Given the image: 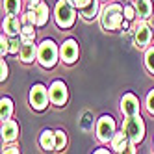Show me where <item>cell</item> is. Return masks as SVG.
Listing matches in <instances>:
<instances>
[{
	"label": "cell",
	"instance_id": "1",
	"mask_svg": "<svg viewBox=\"0 0 154 154\" xmlns=\"http://www.w3.org/2000/svg\"><path fill=\"white\" fill-rule=\"evenodd\" d=\"M100 26L106 30V32H115V30H121L123 28V23H125V8L121 4H106L100 11Z\"/></svg>",
	"mask_w": 154,
	"mask_h": 154
},
{
	"label": "cell",
	"instance_id": "2",
	"mask_svg": "<svg viewBox=\"0 0 154 154\" xmlns=\"http://www.w3.org/2000/svg\"><path fill=\"white\" fill-rule=\"evenodd\" d=\"M54 20L63 30L72 28L76 20V6L71 0H58L54 6Z\"/></svg>",
	"mask_w": 154,
	"mask_h": 154
},
{
	"label": "cell",
	"instance_id": "3",
	"mask_svg": "<svg viewBox=\"0 0 154 154\" xmlns=\"http://www.w3.org/2000/svg\"><path fill=\"white\" fill-rule=\"evenodd\" d=\"M60 58V48L54 39H43L37 48V63L43 69H52L58 63Z\"/></svg>",
	"mask_w": 154,
	"mask_h": 154
},
{
	"label": "cell",
	"instance_id": "4",
	"mask_svg": "<svg viewBox=\"0 0 154 154\" xmlns=\"http://www.w3.org/2000/svg\"><path fill=\"white\" fill-rule=\"evenodd\" d=\"M123 132L126 134V137L130 139V143H141L143 137H145V123L139 115L134 117H126L123 123Z\"/></svg>",
	"mask_w": 154,
	"mask_h": 154
},
{
	"label": "cell",
	"instance_id": "5",
	"mask_svg": "<svg viewBox=\"0 0 154 154\" xmlns=\"http://www.w3.org/2000/svg\"><path fill=\"white\" fill-rule=\"evenodd\" d=\"M30 106L35 109V112H43L47 106H48V100H50V95H48V89L43 84H35L34 87L30 89Z\"/></svg>",
	"mask_w": 154,
	"mask_h": 154
},
{
	"label": "cell",
	"instance_id": "6",
	"mask_svg": "<svg viewBox=\"0 0 154 154\" xmlns=\"http://www.w3.org/2000/svg\"><path fill=\"white\" fill-rule=\"evenodd\" d=\"M115 132H117L115 130V121H113L112 115H102L98 119V123H97V137H98V141H102V143L112 141Z\"/></svg>",
	"mask_w": 154,
	"mask_h": 154
},
{
	"label": "cell",
	"instance_id": "7",
	"mask_svg": "<svg viewBox=\"0 0 154 154\" xmlns=\"http://www.w3.org/2000/svg\"><path fill=\"white\" fill-rule=\"evenodd\" d=\"M48 95H50V102L54 106H65L69 100V91L67 85H65L61 80H54L48 87Z\"/></svg>",
	"mask_w": 154,
	"mask_h": 154
},
{
	"label": "cell",
	"instance_id": "8",
	"mask_svg": "<svg viewBox=\"0 0 154 154\" xmlns=\"http://www.w3.org/2000/svg\"><path fill=\"white\" fill-rule=\"evenodd\" d=\"M152 41V30L145 20H139L134 26V45L137 48H147Z\"/></svg>",
	"mask_w": 154,
	"mask_h": 154
},
{
	"label": "cell",
	"instance_id": "9",
	"mask_svg": "<svg viewBox=\"0 0 154 154\" xmlns=\"http://www.w3.org/2000/svg\"><path fill=\"white\" fill-rule=\"evenodd\" d=\"M78 54H80V48H78V43L74 39H65L63 41V45L60 48V56H61L63 63L72 65L76 60H78Z\"/></svg>",
	"mask_w": 154,
	"mask_h": 154
},
{
	"label": "cell",
	"instance_id": "10",
	"mask_svg": "<svg viewBox=\"0 0 154 154\" xmlns=\"http://www.w3.org/2000/svg\"><path fill=\"white\" fill-rule=\"evenodd\" d=\"M121 112H123L126 117H134L139 115V100L134 93H126L121 98Z\"/></svg>",
	"mask_w": 154,
	"mask_h": 154
},
{
	"label": "cell",
	"instance_id": "11",
	"mask_svg": "<svg viewBox=\"0 0 154 154\" xmlns=\"http://www.w3.org/2000/svg\"><path fill=\"white\" fill-rule=\"evenodd\" d=\"M2 30L8 37H17L20 35V30H23V23H20V17L17 15H8L2 20Z\"/></svg>",
	"mask_w": 154,
	"mask_h": 154
},
{
	"label": "cell",
	"instance_id": "12",
	"mask_svg": "<svg viewBox=\"0 0 154 154\" xmlns=\"http://www.w3.org/2000/svg\"><path fill=\"white\" fill-rule=\"evenodd\" d=\"M37 45L34 41H23V47H20V61L23 63H32L34 60H37Z\"/></svg>",
	"mask_w": 154,
	"mask_h": 154
},
{
	"label": "cell",
	"instance_id": "13",
	"mask_svg": "<svg viewBox=\"0 0 154 154\" xmlns=\"http://www.w3.org/2000/svg\"><path fill=\"white\" fill-rule=\"evenodd\" d=\"M17 136H19V125L13 119L4 121L2 123V141L4 143H11V141L17 139Z\"/></svg>",
	"mask_w": 154,
	"mask_h": 154
},
{
	"label": "cell",
	"instance_id": "14",
	"mask_svg": "<svg viewBox=\"0 0 154 154\" xmlns=\"http://www.w3.org/2000/svg\"><path fill=\"white\" fill-rule=\"evenodd\" d=\"M100 0H91L85 8L80 9V15L84 17V20H93L97 17H100Z\"/></svg>",
	"mask_w": 154,
	"mask_h": 154
},
{
	"label": "cell",
	"instance_id": "15",
	"mask_svg": "<svg viewBox=\"0 0 154 154\" xmlns=\"http://www.w3.org/2000/svg\"><path fill=\"white\" fill-rule=\"evenodd\" d=\"M136 6V11H137V17L141 20H149L152 17V0H136L134 2Z\"/></svg>",
	"mask_w": 154,
	"mask_h": 154
},
{
	"label": "cell",
	"instance_id": "16",
	"mask_svg": "<svg viewBox=\"0 0 154 154\" xmlns=\"http://www.w3.org/2000/svg\"><path fill=\"white\" fill-rule=\"evenodd\" d=\"M39 145L43 150H56V132L43 130L39 136Z\"/></svg>",
	"mask_w": 154,
	"mask_h": 154
},
{
	"label": "cell",
	"instance_id": "17",
	"mask_svg": "<svg viewBox=\"0 0 154 154\" xmlns=\"http://www.w3.org/2000/svg\"><path fill=\"white\" fill-rule=\"evenodd\" d=\"M13 115V100L9 97H2V100H0V119L4 121H9Z\"/></svg>",
	"mask_w": 154,
	"mask_h": 154
},
{
	"label": "cell",
	"instance_id": "18",
	"mask_svg": "<svg viewBox=\"0 0 154 154\" xmlns=\"http://www.w3.org/2000/svg\"><path fill=\"white\" fill-rule=\"evenodd\" d=\"M128 143H130V139L126 137L125 132H115V136H113L112 141H109V145H112V149L115 152H121V150H125L128 147Z\"/></svg>",
	"mask_w": 154,
	"mask_h": 154
},
{
	"label": "cell",
	"instance_id": "19",
	"mask_svg": "<svg viewBox=\"0 0 154 154\" xmlns=\"http://www.w3.org/2000/svg\"><path fill=\"white\" fill-rule=\"evenodd\" d=\"M35 15H37V24L35 26H45L48 23V17H50V9L45 2H41L35 6Z\"/></svg>",
	"mask_w": 154,
	"mask_h": 154
},
{
	"label": "cell",
	"instance_id": "20",
	"mask_svg": "<svg viewBox=\"0 0 154 154\" xmlns=\"http://www.w3.org/2000/svg\"><path fill=\"white\" fill-rule=\"evenodd\" d=\"M4 11L8 15H19L23 9V0H4Z\"/></svg>",
	"mask_w": 154,
	"mask_h": 154
},
{
	"label": "cell",
	"instance_id": "21",
	"mask_svg": "<svg viewBox=\"0 0 154 154\" xmlns=\"http://www.w3.org/2000/svg\"><path fill=\"white\" fill-rule=\"evenodd\" d=\"M20 23L23 26H35L37 24V15H35V9H28L20 15Z\"/></svg>",
	"mask_w": 154,
	"mask_h": 154
},
{
	"label": "cell",
	"instance_id": "22",
	"mask_svg": "<svg viewBox=\"0 0 154 154\" xmlns=\"http://www.w3.org/2000/svg\"><path fill=\"white\" fill-rule=\"evenodd\" d=\"M145 67L150 74H154V47L147 48V52H145Z\"/></svg>",
	"mask_w": 154,
	"mask_h": 154
},
{
	"label": "cell",
	"instance_id": "23",
	"mask_svg": "<svg viewBox=\"0 0 154 154\" xmlns=\"http://www.w3.org/2000/svg\"><path fill=\"white\" fill-rule=\"evenodd\" d=\"M67 147V134L63 130H56V150H63Z\"/></svg>",
	"mask_w": 154,
	"mask_h": 154
},
{
	"label": "cell",
	"instance_id": "24",
	"mask_svg": "<svg viewBox=\"0 0 154 154\" xmlns=\"http://www.w3.org/2000/svg\"><path fill=\"white\" fill-rule=\"evenodd\" d=\"M20 39L23 41H34L35 39L34 26H23V30H20Z\"/></svg>",
	"mask_w": 154,
	"mask_h": 154
},
{
	"label": "cell",
	"instance_id": "25",
	"mask_svg": "<svg viewBox=\"0 0 154 154\" xmlns=\"http://www.w3.org/2000/svg\"><path fill=\"white\" fill-rule=\"evenodd\" d=\"M0 54H2V60H4V56L9 54V37L4 32H2V35H0Z\"/></svg>",
	"mask_w": 154,
	"mask_h": 154
},
{
	"label": "cell",
	"instance_id": "26",
	"mask_svg": "<svg viewBox=\"0 0 154 154\" xmlns=\"http://www.w3.org/2000/svg\"><path fill=\"white\" fill-rule=\"evenodd\" d=\"M20 47H23V39H17V37L9 39V54H19Z\"/></svg>",
	"mask_w": 154,
	"mask_h": 154
},
{
	"label": "cell",
	"instance_id": "27",
	"mask_svg": "<svg viewBox=\"0 0 154 154\" xmlns=\"http://www.w3.org/2000/svg\"><path fill=\"white\" fill-rule=\"evenodd\" d=\"M136 15H137L136 6H134V4H126V6H125V20H134Z\"/></svg>",
	"mask_w": 154,
	"mask_h": 154
},
{
	"label": "cell",
	"instance_id": "28",
	"mask_svg": "<svg viewBox=\"0 0 154 154\" xmlns=\"http://www.w3.org/2000/svg\"><path fill=\"white\" fill-rule=\"evenodd\" d=\"M145 106H147V112L154 115V89H150V91H149L147 100H145Z\"/></svg>",
	"mask_w": 154,
	"mask_h": 154
},
{
	"label": "cell",
	"instance_id": "29",
	"mask_svg": "<svg viewBox=\"0 0 154 154\" xmlns=\"http://www.w3.org/2000/svg\"><path fill=\"white\" fill-rule=\"evenodd\" d=\"M0 72H2V74H0V80L4 82V80L8 78V63H6L4 60H2V63H0Z\"/></svg>",
	"mask_w": 154,
	"mask_h": 154
},
{
	"label": "cell",
	"instance_id": "30",
	"mask_svg": "<svg viewBox=\"0 0 154 154\" xmlns=\"http://www.w3.org/2000/svg\"><path fill=\"white\" fill-rule=\"evenodd\" d=\"M137 150H136V143H128V147L125 149V150H121V152H117V154H136Z\"/></svg>",
	"mask_w": 154,
	"mask_h": 154
},
{
	"label": "cell",
	"instance_id": "31",
	"mask_svg": "<svg viewBox=\"0 0 154 154\" xmlns=\"http://www.w3.org/2000/svg\"><path fill=\"white\" fill-rule=\"evenodd\" d=\"M71 2L76 6V9H82V8H85L87 4H89L91 0H71Z\"/></svg>",
	"mask_w": 154,
	"mask_h": 154
},
{
	"label": "cell",
	"instance_id": "32",
	"mask_svg": "<svg viewBox=\"0 0 154 154\" xmlns=\"http://www.w3.org/2000/svg\"><path fill=\"white\" fill-rule=\"evenodd\" d=\"M2 154H19V149L17 147H6Z\"/></svg>",
	"mask_w": 154,
	"mask_h": 154
},
{
	"label": "cell",
	"instance_id": "33",
	"mask_svg": "<svg viewBox=\"0 0 154 154\" xmlns=\"http://www.w3.org/2000/svg\"><path fill=\"white\" fill-rule=\"evenodd\" d=\"M43 0H28V6H30V9H35V6L37 4H41Z\"/></svg>",
	"mask_w": 154,
	"mask_h": 154
},
{
	"label": "cell",
	"instance_id": "34",
	"mask_svg": "<svg viewBox=\"0 0 154 154\" xmlns=\"http://www.w3.org/2000/svg\"><path fill=\"white\" fill-rule=\"evenodd\" d=\"M93 154H112V152H109L108 149H97V150H95Z\"/></svg>",
	"mask_w": 154,
	"mask_h": 154
},
{
	"label": "cell",
	"instance_id": "35",
	"mask_svg": "<svg viewBox=\"0 0 154 154\" xmlns=\"http://www.w3.org/2000/svg\"><path fill=\"white\" fill-rule=\"evenodd\" d=\"M100 2H108V0H100Z\"/></svg>",
	"mask_w": 154,
	"mask_h": 154
},
{
	"label": "cell",
	"instance_id": "36",
	"mask_svg": "<svg viewBox=\"0 0 154 154\" xmlns=\"http://www.w3.org/2000/svg\"><path fill=\"white\" fill-rule=\"evenodd\" d=\"M134 2H136V0H134Z\"/></svg>",
	"mask_w": 154,
	"mask_h": 154
}]
</instances>
